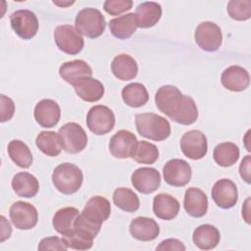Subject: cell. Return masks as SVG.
Here are the masks:
<instances>
[{
    "instance_id": "d4e9b609",
    "label": "cell",
    "mask_w": 251,
    "mask_h": 251,
    "mask_svg": "<svg viewBox=\"0 0 251 251\" xmlns=\"http://www.w3.org/2000/svg\"><path fill=\"white\" fill-rule=\"evenodd\" d=\"M111 70L117 78L121 80H130L137 75L138 66L131 56L120 54L113 59Z\"/></svg>"
},
{
    "instance_id": "83f0119b",
    "label": "cell",
    "mask_w": 251,
    "mask_h": 251,
    "mask_svg": "<svg viewBox=\"0 0 251 251\" xmlns=\"http://www.w3.org/2000/svg\"><path fill=\"white\" fill-rule=\"evenodd\" d=\"M60 76L73 84L75 81L92 75V69L90 66L83 60H74L64 63L59 70Z\"/></svg>"
},
{
    "instance_id": "30bf717a",
    "label": "cell",
    "mask_w": 251,
    "mask_h": 251,
    "mask_svg": "<svg viewBox=\"0 0 251 251\" xmlns=\"http://www.w3.org/2000/svg\"><path fill=\"white\" fill-rule=\"evenodd\" d=\"M10 23L14 31L25 40L31 39L38 31L37 17L26 9L14 12L10 16Z\"/></svg>"
},
{
    "instance_id": "4dcf8cb0",
    "label": "cell",
    "mask_w": 251,
    "mask_h": 251,
    "mask_svg": "<svg viewBox=\"0 0 251 251\" xmlns=\"http://www.w3.org/2000/svg\"><path fill=\"white\" fill-rule=\"evenodd\" d=\"M35 144L42 153L51 157L58 156L63 149L59 134L55 131L43 130L39 132L36 136Z\"/></svg>"
},
{
    "instance_id": "f6af8a7d",
    "label": "cell",
    "mask_w": 251,
    "mask_h": 251,
    "mask_svg": "<svg viewBox=\"0 0 251 251\" xmlns=\"http://www.w3.org/2000/svg\"><path fill=\"white\" fill-rule=\"evenodd\" d=\"M249 201L250 198H247L244 205L242 206V217L246 221L247 224H250V215H249Z\"/></svg>"
},
{
    "instance_id": "5bb4252c",
    "label": "cell",
    "mask_w": 251,
    "mask_h": 251,
    "mask_svg": "<svg viewBox=\"0 0 251 251\" xmlns=\"http://www.w3.org/2000/svg\"><path fill=\"white\" fill-rule=\"evenodd\" d=\"M211 195L215 204L222 209L232 208L238 200L237 187L228 178L217 180L212 187Z\"/></svg>"
},
{
    "instance_id": "b9f144b4",
    "label": "cell",
    "mask_w": 251,
    "mask_h": 251,
    "mask_svg": "<svg viewBox=\"0 0 251 251\" xmlns=\"http://www.w3.org/2000/svg\"><path fill=\"white\" fill-rule=\"evenodd\" d=\"M156 250H185V246L182 244L181 241L176 239V238H169L166 240H163L157 247Z\"/></svg>"
},
{
    "instance_id": "277c9868",
    "label": "cell",
    "mask_w": 251,
    "mask_h": 251,
    "mask_svg": "<svg viewBox=\"0 0 251 251\" xmlns=\"http://www.w3.org/2000/svg\"><path fill=\"white\" fill-rule=\"evenodd\" d=\"M75 25L80 34L89 38H97L104 32L106 21L99 10L84 8L77 13Z\"/></svg>"
},
{
    "instance_id": "bcb514c9",
    "label": "cell",
    "mask_w": 251,
    "mask_h": 251,
    "mask_svg": "<svg viewBox=\"0 0 251 251\" xmlns=\"http://www.w3.org/2000/svg\"><path fill=\"white\" fill-rule=\"evenodd\" d=\"M53 3H54L55 5H58V6H63V7H65V6H68V5H72L74 2H66V3H65V2H63V3H62V2H55V1H54Z\"/></svg>"
},
{
    "instance_id": "74e56055",
    "label": "cell",
    "mask_w": 251,
    "mask_h": 251,
    "mask_svg": "<svg viewBox=\"0 0 251 251\" xmlns=\"http://www.w3.org/2000/svg\"><path fill=\"white\" fill-rule=\"evenodd\" d=\"M62 239L66 243V245L72 249L75 250H87L90 249L93 245V240L86 239L75 231L69 233V234H64Z\"/></svg>"
},
{
    "instance_id": "44dd1931",
    "label": "cell",
    "mask_w": 251,
    "mask_h": 251,
    "mask_svg": "<svg viewBox=\"0 0 251 251\" xmlns=\"http://www.w3.org/2000/svg\"><path fill=\"white\" fill-rule=\"evenodd\" d=\"M183 206L189 216L201 218L208 210L207 195L197 187H189L184 194Z\"/></svg>"
},
{
    "instance_id": "60d3db41",
    "label": "cell",
    "mask_w": 251,
    "mask_h": 251,
    "mask_svg": "<svg viewBox=\"0 0 251 251\" xmlns=\"http://www.w3.org/2000/svg\"><path fill=\"white\" fill-rule=\"evenodd\" d=\"M15 113V104L14 101L4 95H0V121L1 123L7 122L12 119L13 115Z\"/></svg>"
},
{
    "instance_id": "cb8c5ba5",
    "label": "cell",
    "mask_w": 251,
    "mask_h": 251,
    "mask_svg": "<svg viewBox=\"0 0 251 251\" xmlns=\"http://www.w3.org/2000/svg\"><path fill=\"white\" fill-rule=\"evenodd\" d=\"M221 239L219 229L209 224L201 225L195 228L192 235L193 243L202 250H210L215 248Z\"/></svg>"
},
{
    "instance_id": "52a82bcc",
    "label": "cell",
    "mask_w": 251,
    "mask_h": 251,
    "mask_svg": "<svg viewBox=\"0 0 251 251\" xmlns=\"http://www.w3.org/2000/svg\"><path fill=\"white\" fill-rule=\"evenodd\" d=\"M54 39L57 47L69 55L78 54L84 46L82 36L71 25H58L54 30Z\"/></svg>"
},
{
    "instance_id": "f35d334b",
    "label": "cell",
    "mask_w": 251,
    "mask_h": 251,
    "mask_svg": "<svg viewBox=\"0 0 251 251\" xmlns=\"http://www.w3.org/2000/svg\"><path fill=\"white\" fill-rule=\"evenodd\" d=\"M132 4L133 3L131 0H106L103 7L108 14L112 16H118L131 9Z\"/></svg>"
},
{
    "instance_id": "5b68a950",
    "label": "cell",
    "mask_w": 251,
    "mask_h": 251,
    "mask_svg": "<svg viewBox=\"0 0 251 251\" xmlns=\"http://www.w3.org/2000/svg\"><path fill=\"white\" fill-rule=\"evenodd\" d=\"M116 119L113 111L105 105H95L90 108L86 115L88 129L97 135L110 132L115 126Z\"/></svg>"
},
{
    "instance_id": "d6986e66",
    "label": "cell",
    "mask_w": 251,
    "mask_h": 251,
    "mask_svg": "<svg viewBox=\"0 0 251 251\" xmlns=\"http://www.w3.org/2000/svg\"><path fill=\"white\" fill-rule=\"evenodd\" d=\"M129 232L131 236L140 241H151L158 237L160 227L151 218L137 217L129 224Z\"/></svg>"
},
{
    "instance_id": "ba28073f",
    "label": "cell",
    "mask_w": 251,
    "mask_h": 251,
    "mask_svg": "<svg viewBox=\"0 0 251 251\" xmlns=\"http://www.w3.org/2000/svg\"><path fill=\"white\" fill-rule=\"evenodd\" d=\"M197 45L204 51L215 52L223 42V35L220 26L213 22H203L198 25L194 32Z\"/></svg>"
},
{
    "instance_id": "d590c367",
    "label": "cell",
    "mask_w": 251,
    "mask_h": 251,
    "mask_svg": "<svg viewBox=\"0 0 251 251\" xmlns=\"http://www.w3.org/2000/svg\"><path fill=\"white\" fill-rule=\"evenodd\" d=\"M227 14L235 21H247L251 17L250 0H231L227 3Z\"/></svg>"
},
{
    "instance_id": "7c38bea8",
    "label": "cell",
    "mask_w": 251,
    "mask_h": 251,
    "mask_svg": "<svg viewBox=\"0 0 251 251\" xmlns=\"http://www.w3.org/2000/svg\"><path fill=\"white\" fill-rule=\"evenodd\" d=\"M137 143V138L132 132L126 129H121L111 137L109 150L115 158H132L136 150Z\"/></svg>"
},
{
    "instance_id": "8d00e7d4",
    "label": "cell",
    "mask_w": 251,
    "mask_h": 251,
    "mask_svg": "<svg viewBox=\"0 0 251 251\" xmlns=\"http://www.w3.org/2000/svg\"><path fill=\"white\" fill-rule=\"evenodd\" d=\"M100 229H101L100 226H97L94 223L88 221L81 214L77 216L75 222L74 231L78 235L89 240H93L96 237V235L99 233Z\"/></svg>"
},
{
    "instance_id": "f1b7e54d",
    "label": "cell",
    "mask_w": 251,
    "mask_h": 251,
    "mask_svg": "<svg viewBox=\"0 0 251 251\" xmlns=\"http://www.w3.org/2000/svg\"><path fill=\"white\" fill-rule=\"evenodd\" d=\"M78 215V210L75 207H65L58 210L52 220L54 229L62 235L73 232Z\"/></svg>"
},
{
    "instance_id": "ac0fdd59",
    "label": "cell",
    "mask_w": 251,
    "mask_h": 251,
    "mask_svg": "<svg viewBox=\"0 0 251 251\" xmlns=\"http://www.w3.org/2000/svg\"><path fill=\"white\" fill-rule=\"evenodd\" d=\"M221 82L226 89L240 92L249 86L250 76L244 68L240 66H230L222 73Z\"/></svg>"
},
{
    "instance_id": "2e32d148",
    "label": "cell",
    "mask_w": 251,
    "mask_h": 251,
    "mask_svg": "<svg viewBox=\"0 0 251 251\" xmlns=\"http://www.w3.org/2000/svg\"><path fill=\"white\" fill-rule=\"evenodd\" d=\"M34 119L42 127L55 126L61 117V109L57 102L52 99L40 100L34 108Z\"/></svg>"
},
{
    "instance_id": "603a6c76",
    "label": "cell",
    "mask_w": 251,
    "mask_h": 251,
    "mask_svg": "<svg viewBox=\"0 0 251 251\" xmlns=\"http://www.w3.org/2000/svg\"><path fill=\"white\" fill-rule=\"evenodd\" d=\"M153 212L159 219L173 220L179 212V203L172 195L160 193L153 199Z\"/></svg>"
},
{
    "instance_id": "e575fe53",
    "label": "cell",
    "mask_w": 251,
    "mask_h": 251,
    "mask_svg": "<svg viewBox=\"0 0 251 251\" xmlns=\"http://www.w3.org/2000/svg\"><path fill=\"white\" fill-rule=\"evenodd\" d=\"M139 164L151 165L159 158V150L157 146L145 140L138 141L136 150L132 157Z\"/></svg>"
},
{
    "instance_id": "d6a6232c",
    "label": "cell",
    "mask_w": 251,
    "mask_h": 251,
    "mask_svg": "<svg viewBox=\"0 0 251 251\" xmlns=\"http://www.w3.org/2000/svg\"><path fill=\"white\" fill-rule=\"evenodd\" d=\"M213 157L219 166L230 167L239 158V148L232 142H223L215 147Z\"/></svg>"
},
{
    "instance_id": "6da1fadb",
    "label": "cell",
    "mask_w": 251,
    "mask_h": 251,
    "mask_svg": "<svg viewBox=\"0 0 251 251\" xmlns=\"http://www.w3.org/2000/svg\"><path fill=\"white\" fill-rule=\"evenodd\" d=\"M155 103L160 112L177 124L189 126L198 118L194 100L183 95L175 85L161 86L155 94Z\"/></svg>"
},
{
    "instance_id": "9a60e30c",
    "label": "cell",
    "mask_w": 251,
    "mask_h": 251,
    "mask_svg": "<svg viewBox=\"0 0 251 251\" xmlns=\"http://www.w3.org/2000/svg\"><path fill=\"white\" fill-rule=\"evenodd\" d=\"M133 187L140 193L150 194L156 191L161 184V175L154 168H138L130 177Z\"/></svg>"
},
{
    "instance_id": "4316f807",
    "label": "cell",
    "mask_w": 251,
    "mask_h": 251,
    "mask_svg": "<svg viewBox=\"0 0 251 251\" xmlns=\"http://www.w3.org/2000/svg\"><path fill=\"white\" fill-rule=\"evenodd\" d=\"M137 22L133 13H128L109 22L111 33L118 39L129 38L137 28Z\"/></svg>"
},
{
    "instance_id": "e0dca14e",
    "label": "cell",
    "mask_w": 251,
    "mask_h": 251,
    "mask_svg": "<svg viewBox=\"0 0 251 251\" xmlns=\"http://www.w3.org/2000/svg\"><path fill=\"white\" fill-rule=\"evenodd\" d=\"M80 214L88 221L101 226L110 217L111 204L105 197L93 196L87 201Z\"/></svg>"
},
{
    "instance_id": "f546056e",
    "label": "cell",
    "mask_w": 251,
    "mask_h": 251,
    "mask_svg": "<svg viewBox=\"0 0 251 251\" xmlns=\"http://www.w3.org/2000/svg\"><path fill=\"white\" fill-rule=\"evenodd\" d=\"M122 97L124 102L133 108L144 106L149 100V94L146 87L139 82H131L122 89Z\"/></svg>"
},
{
    "instance_id": "4fadbf2b",
    "label": "cell",
    "mask_w": 251,
    "mask_h": 251,
    "mask_svg": "<svg viewBox=\"0 0 251 251\" xmlns=\"http://www.w3.org/2000/svg\"><path fill=\"white\" fill-rule=\"evenodd\" d=\"M180 149L189 159H202L208 151L207 137L200 130H189L180 138Z\"/></svg>"
},
{
    "instance_id": "ab89813d",
    "label": "cell",
    "mask_w": 251,
    "mask_h": 251,
    "mask_svg": "<svg viewBox=\"0 0 251 251\" xmlns=\"http://www.w3.org/2000/svg\"><path fill=\"white\" fill-rule=\"evenodd\" d=\"M38 250H60L66 251L69 247L63 239L58 236H49L41 239L38 244Z\"/></svg>"
},
{
    "instance_id": "1f68e13d",
    "label": "cell",
    "mask_w": 251,
    "mask_h": 251,
    "mask_svg": "<svg viewBox=\"0 0 251 251\" xmlns=\"http://www.w3.org/2000/svg\"><path fill=\"white\" fill-rule=\"evenodd\" d=\"M8 154L11 160L20 168L28 169L32 164V154L25 143L14 139L8 144Z\"/></svg>"
},
{
    "instance_id": "7402d4cb",
    "label": "cell",
    "mask_w": 251,
    "mask_h": 251,
    "mask_svg": "<svg viewBox=\"0 0 251 251\" xmlns=\"http://www.w3.org/2000/svg\"><path fill=\"white\" fill-rule=\"evenodd\" d=\"M137 26L149 28L154 26L162 17V7L156 2H143L135 10Z\"/></svg>"
},
{
    "instance_id": "7bdbcfd3",
    "label": "cell",
    "mask_w": 251,
    "mask_h": 251,
    "mask_svg": "<svg viewBox=\"0 0 251 251\" xmlns=\"http://www.w3.org/2000/svg\"><path fill=\"white\" fill-rule=\"evenodd\" d=\"M250 164H251L250 155H247L241 161L240 166H239L240 176L247 183H251V180H250Z\"/></svg>"
},
{
    "instance_id": "ffe728a7",
    "label": "cell",
    "mask_w": 251,
    "mask_h": 251,
    "mask_svg": "<svg viewBox=\"0 0 251 251\" xmlns=\"http://www.w3.org/2000/svg\"><path fill=\"white\" fill-rule=\"evenodd\" d=\"M78 97L86 102H96L104 95V85L91 76L82 77L72 84Z\"/></svg>"
},
{
    "instance_id": "7a4b0ae2",
    "label": "cell",
    "mask_w": 251,
    "mask_h": 251,
    "mask_svg": "<svg viewBox=\"0 0 251 251\" xmlns=\"http://www.w3.org/2000/svg\"><path fill=\"white\" fill-rule=\"evenodd\" d=\"M137 132L154 141H163L171 134L169 121L155 113H142L135 115Z\"/></svg>"
},
{
    "instance_id": "484cf974",
    "label": "cell",
    "mask_w": 251,
    "mask_h": 251,
    "mask_svg": "<svg viewBox=\"0 0 251 251\" xmlns=\"http://www.w3.org/2000/svg\"><path fill=\"white\" fill-rule=\"evenodd\" d=\"M11 184L15 193L20 197H34L39 190V182L37 178L26 172L16 174Z\"/></svg>"
},
{
    "instance_id": "ee69618b",
    "label": "cell",
    "mask_w": 251,
    "mask_h": 251,
    "mask_svg": "<svg viewBox=\"0 0 251 251\" xmlns=\"http://www.w3.org/2000/svg\"><path fill=\"white\" fill-rule=\"evenodd\" d=\"M1 219V239L0 241L3 242L4 240H6L7 238L10 237L11 233H12V227L10 223L6 220V218L4 216L0 217Z\"/></svg>"
},
{
    "instance_id": "8992f818",
    "label": "cell",
    "mask_w": 251,
    "mask_h": 251,
    "mask_svg": "<svg viewBox=\"0 0 251 251\" xmlns=\"http://www.w3.org/2000/svg\"><path fill=\"white\" fill-rule=\"evenodd\" d=\"M63 149L71 154L81 152L87 145V135L76 123H67L58 131Z\"/></svg>"
},
{
    "instance_id": "8fae6325",
    "label": "cell",
    "mask_w": 251,
    "mask_h": 251,
    "mask_svg": "<svg viewBox=\"0 0 251 251\" xmlns=\"http://www.w3.org/2000/svg\"><path fill=\"white\" fill-rule=\"evenodd\" d=\"M163 176L168 184L176 187H182L191 179V167L184 160L172 159L163 167Z\"/></svg>"
},
{
    "instance_id": "9c48e42d",
    "label": "cell",
    "mask_w": 251,
    "mask_h": 251,
    "mask_svg": "<svg viewBox=\"0 0 251 251\" xmlns=\"http://www.w3.org/2000/svg\"><path fill=\"white\" fill-rule=\"evenodd\" d=\"M10 219L13 225L23 230L31 229L38 222V213L36 208L24 201H17L13 203L9 211Z\"/></svg>"
},
{
    "instance_id": "836d02e7",
    "label": "cell",
    "mask_w": 251,
    "mask_h": 251,
    "mask_svg": "<svg viewBox=\"0 0 251 251\" xmlns=\"http://www.w3.org/2000/svg\"><path fill=\"white\" fill-rule=\"evenodd\" d=\"M113 202L118 208L128 213L137 211L140 205L138 196L126 187H118L114 190Z\"/></svg>"
},
{
    "instance_id": "3957f363",
    "label": "cell",
    "mask_w": 251,
    "mask_h": 251,
    "mask_svg": "<svg viewBox=\"0 0 251 251\" xmlns=\"http://www.w3.org/2000/svg\"><path fill=\"white\" fill-rule=\"evenodd\" d=\"M83 181V175L80 169L72 163L58 165L52 174V182L63 194L71 195L78 191Z\"/></svg>"
}]
</instances>
